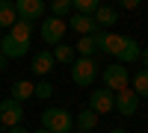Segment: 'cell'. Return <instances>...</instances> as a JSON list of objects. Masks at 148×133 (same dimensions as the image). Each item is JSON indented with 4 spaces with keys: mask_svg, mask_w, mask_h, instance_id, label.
I'll list each match as a JSON object with an SVG mask.
<instances>
[{
    "mask_svg": "<svg viewBox=\"0 0 148 133\" xmlns=\"http://www.w3.org/2000/svg\"><path fill=\"white\" fill-rule=\"evenodd\" d=\"M0 53H3L6 59H18V56H27L30 53V44H18L12 35H0Z\"/></svg>",
    "mask_w": 148,
    "mask_h": 133,
    "instance_id": "9",
    "label": "cell"
},
{
    "mask_svg": "<svg viewBox=\"0 0 148 133\" xmlns=\"http://www.w3.org/2000/svg\"><path fill=\"white\" fill-rule=\"evenodd\" d=\"M33 86L36 83H30V80H15L12 83V101H18V104L30 101L33 98Z\"/></svg>",
    "mask_w": 148,
    "mask_h": 133,
    "instance_id": "16",
    "label": "cell"
},
{
    "mask_svg": "<svg viewBox=\"0 0 148 133\" xmlns=\"http://www.w3.org/2000/svg\"><path fill=\"white\" fill-rule=\"evenodd\" d=\"M9 133H27V127H24V124H18V127H12Z\"/></svg>",
    "mask_w": 148,
    "mask_h": 133,
    "instance_id": "26",
    "label": "cell"
},
{
    "mask_svg": "<svg viewBox=\"0 0 148 133\" xmlns=\"http://www.w3.org/2000/svg\"><path fill=\"white\" fill-rule=\"evenodd\" d=\"M98 0H74L71 3V9H74V15H86V18H92L95 12H98Z\"/></svg>",
    "mask_w": 148,
    "mask_h": 133,
    "instance_id": "20",
    "label": "cell"
},
{
    "mask_svg": "<svg viewBox=\"0 0 148 133\" xmlns=\"http://www.w3.org/2000/svg\"><path fill=\"white\" fill-rule=\"evenodd\" d=\"M21 118H24V104H18V101H12V98H6V101H0V124L3 127H18L21 124Z\"/></svg>",
    "mask_w": 148,
    "mask_h": 133,
    "instance_id": "6",
    "label": "cell"
},
{
    "mask_svg": "<svg viewBox=\"0 0 148 133\" xmlns=\"http://www.w3.org/2000/svg\"><path fill=\"white\" fill-rule=\"evenodd\" d=\"M121 9H139V0H121Z\"/></svg>",
    "mask_w": 148,
    "mask_h": 133,
    "instance_id": "24",
    "label": "cell"
},
{
    "mask_svg": "<svg viewBox=\"0 0 148 133\" xmlns=\"http://www.w3.org/2000/svg\"><path fill=\"white\" fill-rule=\"evenodd\" d=\"M139 53H142V47H139V42H136V39H130V35H127V42H125V47H121V53L116 56V62H119V65H127V62H136V59H139Z\"/></svg>",
    "mask_w": 148,
    "mask_h": 133,
    "instance_id": "13",
    "label": "cell"
},
{
    "mask_svg": "<svg viewBox=\"0 0 148 133\" xmlns=\"http://www.w3.org/2000/svg\"><path fill=\"white\" fill-rule=\"evenodd\" d=\"M9 35H12L18 44H30V39H33V24H27V21H15V24L9 27Z\"/></svg>",
    "mask_w": 148,
    "mask_h": 133,
    "instance_id": "15",
    "label": "cell"
},
{
    "mask_svg": "<svg viewBox=\"0 0 148 133\" xmlns=\"http://www.w3.org/2000/svg\"><path fill=\"white\" fill-rule=\"evenodd\" d=\"M51 53H53V62H62V65H74V59H77L74 47H71V44H65V42H59Z\"/></svg>",
    "mask_w": 148,
    "mask_h": 133,
    "instance_id": "17",
    "label": "cell"
},
{
    "mask_svg": "<svg viewBox=\"0 0 148 133\" xmlns=\"http://www.w3.org/2000/svg\"><path fill=\"white\" fill-rule=\"evenodd\" d=\"M95 77H98V65H95V59H83V56L74 59V65H71V80H74V86L89 89L92 83H95Z\"/></svg>",
    "mask_w": 148,
    "mask_h": 133,
    "instance_id": "3",
    "label": "cell"
},
{
    "mask_svg": "<svg viewBox=\"0 0 148 133\" xmlns=\"http://www.w3.org/2000/svg\"><path fill=\"white\" fill-rule=\"evenodd\" d=\"M36 133H51V130H45V127H39V130H36Z\"/></svg>",
    "mask_w": 148,
    "mask_h": 133,
    "instance_id": "29",
    "label": "cell"
},
{
    "mask_svg": "<svg viewBox=\"0 0 148 133\" xmlns=\"http://www.w3.org/2000/svg\"><path fill=\"white\" fill-rule=\"evenodd\" d=\"M101 77H104V89H110L113 95L130 89V71H127L125 65H119V62H110V65L101 71Z\"/></svg>",
    "mask_w": 148,
    "mask_h": 133,
    "instance_id": "2",
    "label": "cell"
},
{
    "mask_svg": "<svg viewBox=\"0 0 148 133\" xmlns=\"http://www.w3.org/2000/svg\"><path fill=\"white\" fill-rule=\"evenodd\" d=\"M116 110L121 113V115H136V110H139V98L133 95V89H125V92H119L116 95Z\"/></svg>",
    "mask_w": 148,
    "mask_h": 133,
    "instance_id": "8",
    "label": "cell"
},
{
    "mask_svg": "<svg viewBox=\"0 0 148 133\" xmlns=\"http://www.w3.org/2000/svg\"><path fill=\"white\" fill-rule=\"evenodd\" d=\"M98 121H101V118H98V115L89 110V106H86L80 115H74V127H77L80 133H92V130L98 127Z\"/></svg>",
    "mask_w": 148,
    "mask_h": 133,
    "instance_id": "14",
    "label": "cell"
},
{
    "mask_svg": "<svg viewBox=\"0 0 148 133\" xmlns=\"http://www.w3.org/2000/svg\"><path fill=\"white\" fill-rule=\"evenodd\" d=\"M139 59H142V65H145V71H148V47H142V53H139Z\"/></svg>",
    "mask_w": 148,
    "mask_h": 133,
    "instance_id": "25",
    "label": "cell"
},
{
    "mask_svg": "<svg viewBox=\"0 0 148 133\" xmlns=\"http://www.w3.org/2000/svg\"><path fill=\"white\" fill-rule=\"evenodd\" d=\"M130 89H133L136 98H148V71H145V68L136 71V74L130 77Z\"/></svg>",
    "mask_w": 148,
    "mask_h": 133,
    "instance_id": "18",
    "label": "cell"
},
{
    "mask_svg": "<svg viewBox=\"0 0 148 133\" xmlns=\"http://www.w3.org/2000/svg\"><path fill=\"white\" fill-rule=\"evenodd\" d=\"M15 21H18L15 3H12V0H0V27H12Z\"/></svg>",
    "mask_w": 148,
    "mask_h": 133,
    "instance_id": "19",
    "label": "cell"
},
{
    "mask_svg": "<svg viewBox=\"0 0 148 133\" xmlns=\"http://www.w3.org/2000/svg\"><path fill=\"white\" fill-rule=\"evenodd\" d=\"M42 127L51 130V133H68L74 127V115L62 106H47L42 113Z\"/></svg>",
    "mask_w": 148,
    "mask_h": 133,
    "instance_id": "1",
    "label": "cell"
},
{
    "mask_svg": "<svg viewBox=\"0 0 148 133\" xmlns=\"http://www.w3.org/2000/svg\"><path fill=\"white\" fill-rule=\"evenodd\" d=\"M15 12H18V21L36 24V21L45 18V3H42V0H18V3H15Z\"/></svg>",
    "mask_w": 148,
    "mask_h": 133,
    "instance_id": "7",
    "label": "cell"
},
{
    "mask_svg": "<svg viewBox=\"0 0 148 133\" xmlns=\"http://www.w3.org/2000/svg\"><path fill=\"white\" fill-rule=\"evenodd\" d=\"M65 30H68V24L65 21H59V18H42V42L45 44H59L65 39Z\"/></svg>",
    "mask_w": 148,
    "mask_h": 133,
    "instance_id": "5",
    "label": "cell"
},
{
    "mask_svg": "<svg viewBox=\"0 0 148 133\" xmlns=\"http://www.w3.org/2000/svg\"><path fill=\"white\" fill-rule=\"evenodd\" d=\"M95 50H98V47H95V39H92V35H83V39L74 44V53L83 56V59H92V53H95Z\"/></svg>",
    "mask_w": 148,
    "mask_h": 133,
    "instance_id": "21",
    "label": "cell"
},
{
    "mask_svg": "<svg viewBox=\"0 0 148 133\" xmlns=\"http://www.w3.org/2000/svg\"><path fill=\"white\" fill-rule=\"evenodd\" d=\"M6 65H9V59H6V56H3V53H0V71H3V68H6Z\"/></svg>",
    "mask_w": 148,
    "mask_h": 133,
    "instance_id": "27",
    "label": "cell"
},
{
    "mask_svg": "<svg viewBox=\"0 0 148 133\" xmlns=\"http://www.w3.org/2000/svg\"><path fill=\"white\" fill-rule=\"evenodd\" d=\"M89 110L101 118V115H107V113H113L116 110V95L110 92V89H95L92 95H89Z\"/></svg>",
    "mask_w": 148,
    "mask_h": 133,
    "instance_id": "4",
    "label": "cell"
},
{
    "mask_svg": "<svg viewBox=\"0 0 148 133\" xmlns=\"http://www.w3.org/2000/svg\"><path fill=\"white\" fill-rule=\"evenodd\" d=\"M110 133H127L125 127H113V130H110Z\"/></svg>",
    "mask_w": 148,
    "mask_h": 133,
    "instance_id": "28",
    "label": "cell"
},
{
    "mask_svg": "<svg viewBox=\"0 0 148 133\" xmlns=\"http://www.w3.org/2000/svg\"><path fill=\"white\" fill-rule=\"evenodd\" d=\"M92 21H95V27H98V30L110 33V27L119 21V12H116L113 6H104V3H101V6H98V12L92 15Z\"/></svg>",
    "mask_w": 148,
    "mask_h": 133,
    "instance_id": "10",
    "label": "cell"
},
{
    "mask_svg": "<svg viewBox=\"0 0 148 133\" xmlns=\"http://www.w3.org/2000/svg\"><path fill=\"white\" fill-rule=\"evenodd\" d=\"M65 24H68L74 33H80V39H83V35H95V33H98L95 21H92V18H86V15H71Z\"/></svg>",
    "mask_w": 148,
    "mask_h": 133,
    "instance_id": "12",
    "label": "cell"
},
{
    "mask_svg": "<svg viewBox=\"0 0 148 133\" xmlns=\"http://www.w3.org/2000/svg\"><path fill=\"white\" fill-rule=\"evenodd\" d=\"M53 65H56V62H53V53H51V50H39V53L33 56V74H39L42 80L53 71Z\"/></svg>",
    "mask_w": 148,
    "mask_h": 133,
    "instance_id": "11",
    "label": "cell"
},
{
    "mask_svg": "<svg viewBox=\"0 0 148 133\" xmlns=\"http://www.w3.org/2000/svg\"><path fill=\"white\" fill-rule=\"evenodd\" d=\"M68 12H71V0H53V3H51V18L65 21Z\"/></svg>",
    "mask_w": 148,
    "mask_h": 133,
    "instance_id": "22",
    "label": "cell"
},
{
    "mask_svg": "<svg viewBox=\"0 0 148 133\" xmlns=\"http://www.w3.org/2000/svg\"><path fill=\"white\" fill-rule=\"evenodd\" d=\"M51 95H53V86H51V83H47V80H39V83H36V86H33V98H51Z\"/></svg>",
    "mask_w": 148,
    "mask_h": 133,
    "instance_id": "23",
    "label": "cell"
}]
</instances>
